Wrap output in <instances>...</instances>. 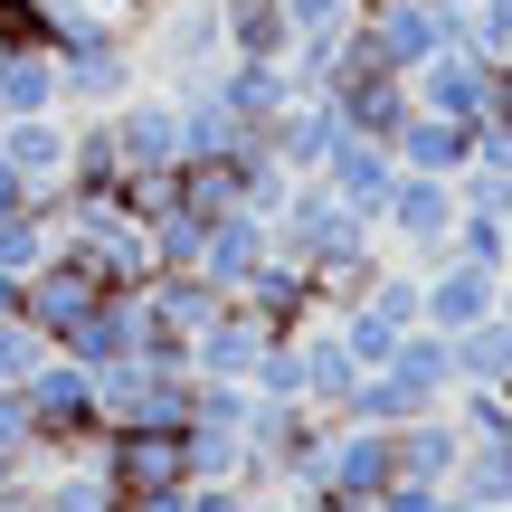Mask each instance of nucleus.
<instances>
[{
  "label": "nucleus",
  "instance_id": "obj_1",
  "mask_svg": "<svg viewBox=\"0 0 512 512\" xmlns=\"http://www.w3.org/2000/svg\"><path fill=\"white\" fill-rule=\"evenodd\" d=\"M190 361H105L95 370V427L105 437H181L190 427Z\"/></svg>",
  "mask_w": 512,
  "mask_h": 512
},
{
  "label": "nucleus",
  "instance_id": "obj_2",
  "mask_svg": "<svg viewBox=\"0 0 512 512\" xmlns=\"http://www.w3.org/2000/svg\"><path fill=\"white\" fill-rule=\"evenodd\" d=\"M57 76H67L76 114H114L133 86H143V38H133V19H95L76 48H57Z\"/></svg>",
  "mask_w": 512,
  "mask_h": 512
},
{
  "label": "nucleus",
  "instance_id": "obj_3",
  "mask_svg": "<svg viewBox=\"0 0 512 512\" xmlns=\"http://www.w3.org/2000/svg\"><path fill=\"white\" fill-rule=\"evenodd\" d=\"M29 418H38V456H76L86 437H105L95 427V370L48 351V370L29 380Z\"/></svg>",
  "mask_w": 512,
  "mask_h": 512
},
{
  "label": "nucleus",
  "instance_id": "obj_4",
  "mask_svg": "<svg viewBox=\"0 0 512 512\" xmlns=\"http://www.w3.org/2000/svg\"><path fill=\"white\" fill-rule=\"evenodd\" d=\"M29 503L38 512H124V494L105 475V437H86L76 456H38L29 465Z\"/></svg>",
  "mask_w": 512,
  "mask_h": 512
},
{
  "label": "nucleus",
  "instance_id": "obj_5",
  "mask_svg": "<svg viewBox=\"0 0 512 512\" xmlns=\"http://www.w3.org/2000/svg\"><path fill=\"white\" fill-rule=\"evenodd\" d=\"M219 57H228L219 0H162V10H152V67L162 76H209Z\"/></svg>",
  "mask_w": 512,
  "mask_h": 512
},
{
  "label": "nucleus",
  "instance_id": "obj_6",
  "mask_svg": "<svg viewBox=\"0 0 512 512\" xmlns=\"http://www.w3.org/2000/svg\"><path fill=\"white\" fill-rule=\"evenodd\" d=\"M275 323H256V313L228 294L219 313H209L200 332H190V380H256V361H266Z\"/></svg>",
  "mask_w": 512,
  "mask_h": 512
},
{
  "label": "nucleus",
  "instance_id": "obj_7",
  "mask_svg": "<svg viewBox=\"0 0 512 512\" xmlns=\"http://www.w3.org/2000/svg\"><path fill=\"white\" fill-rule=\"evenodd\" d=\"M0 162L19 171V181L38 190V209L67 190V162H76V124L67 114H19V124H0Z\"/></svg>",
  "mask_w": 512,
  "mask_h": 512
},
{
  "label": "nucleus",
  "instance_id": "obj_8",
  "mask_svg": "<svg viewBox=\"0 0 512 512\" xmlns=\"http://www.w3.org/2000/svg\"><path fill=\"white\" fill-rule=\"evenodd\" d=\"M105 475L124 503H162L190 484V456H181V437H105Z\"/></svg>",
  "mask_w": 512,
  "mask_h": 512
},
{
  "label": "nucleus",
  "instance_id": "obj_9",
  "mask_svg": "<svg viewBox=\"0 0 512 512\" xmlns=\"http://www.w3.org/2000/svg\"><path fill=\"white\" fill-rule=\"evenodd\" d=\"M266 152L294 171V181H313V171L342 152V114H332V95H294V105L266 124Z\"/></svg>",
  "mask_w": 512,
  "mask_h": 512
},
{
  "label": "nucleus",
  "instance_id": "obj_10",
  "mask_svg": "<svg viewBox=\"0 0 512 512\" xmlns=\"http://www.w3.org/2000/svg\"><path fill=\"white\" fill-rule=\"evenodd\" d=\"M95 304H105V285H95V275L76 266V256H48V266L29 275V294H19V313H29V323L48 332V342H67V332L86 323Z\"/></svg>",
  "mask_w": 512,
  "mask_h": 512
},
{
  "label": "nucleus",
  "instance_id": "obj_11",
  "mask_svg": "<svg viewBox=\"0 0 512 512\" xmlns=\"http://www.w3.org/2000/svg\"><path fill=\"white\" fill-rule=\"evenodd\" d=\"M332 200L361 209V219H389V200H399V162H389V143H361V133H342V152L323 162Z\"/></svg>",
  "mask_w": 512,
  "mask_h": 512
},
{
  "label": "nucleus",
  "instance_id": "obj_12",
  "mask_svg": "<svg viewBox=\"0 0 512 512\" xmlns=\"http://www.w3.org/2000/svg\"><path fill=\"white\" fill-rule=\"evenodd\" d=\"M275 256V219H247V209H219V219H209V238H200V275L219 294H238L256 266H266Z\"/></svg>",
  "mask_w": 512,
  "mask_h": 512
},
{
  "label": "nucleus",
  "instance_id": "obj_13",
  "mask_svg": "<svg viewBox=\"0 0 512 512\" xmlns=\"http://www.w3.org/2000/svg\"><path fill=\"white\" fill-rule=\"evenodd\" d=\"M294 389H304V408H323V418H342V399L361 389V361H351L342 332H294Z\"/></svg>",
  "mask_w": 512,
  "mask_h": 512
},
{
  "label": "nucleus",
  "instance_id": "obj_14",
  "mask_svg": "<svg viewBox=\"0 0 512 512\" xmlns=\"http://www.w3.org/2000/svg\"><path fill=\"white\" fill-rule=\"evenodd\" d=\"M238 304L256 313V323H275V332H304V323H313V304H323V285H313L294 256H266V266L238 285Z\"/></svg>",
  "mask_w": 512,
  "mask_h": 512
},
{
  "label": "nucleus",
  "instance_id": "obj_15",
  "mask_svg": "<svg viewBox=\"0 0 512 512\" xmlns=\"http://www.w3.org/2000/svg\"><path fill=\"white\" fill-rule=\"evenodd\" d=\"M389 446H399V475H408V484H456V465H465V437H456V418H446V408L389 427Z\"/></svg>",
  "mask_w": 512,
  "mask_h": 512
},
{
  "label": "nucleus",
  "instance_id": "obj_16",
  "mask_svg": "<svg viewBox=\"0 0 512 512\" xmlns=\"http://www.w3.org/2000/svg\"><path fill=\"white\" fill-rule=\"evenodd\" d=\"M389 228H399V238H418V247H437L446 228H456V190H446V181H427V171H399Z\"/></svg>",
  "mask_w": 512,
  "mask_h": 512
},
{
  "label": "nucleus",
  "instance_id": "obj_17",
  "mask_svg": "<svg viewBox=\"0 0 512 512\" xmlns=\"http://www.w3.org/2000/svg\"><path fill=\"white\" fill-rule=\"evenodd\" d=\"M484 313H494V275L484 266H446L427 285V332H475Z\"/></svg>",
  "mask_w": 512,
  "mask_h": 512
},
{
  "label": "nucleus",
  "instance_id": "obj_18",
  "mask_svg": "<svg viewBox=\"0 0 512 512\" xmlns=\"http://www.w3.org/2000/svg\"><path fill=\"white\" fill-rule=\"evenodd\" d=\"M143 294H152V313H162V323H171V332H181V342H190V332H200V323H209V313H219V304H228V294H219V285H209V275H200V266H162V275H152V285H143Z\"/></svg>",
  "mask_w": 512,
  "mask_h": 512
},
{
  "label": "nucleus",
  "instance_id": "obj_19",
  "mask_svg": "<svg viewBox=\"0 0 512 512\" xmlns=\"http://www.w3.org/2000/svg\"><path fill=\"white\" fill-rule=\"evenodd\" d=\"M418 95H427V114L465 124V114L484 105V67H475V57H456V48H437V57L418 67Z\"/></svg>",
  "mask_w": 512,
  "mask_h": 512
},
{
  "label": "nucleus",
  "instance_id": "obj_20",
  "mask_svg": "<svg viewBox=\"0 0 512 512\" xmlns=\"http://www.w3.org/2000/svg\"><path fill=\"white\" fill-rule=\"evenodd\" d=\"M219 29H228V57H285L294 48L285 0H219Z\"/></svg>",
  "mask_w": 512,
  "mask_h": 512
},
{
  "label": "nucleus",
  "instance_id": "obj_21",
  "mask_svg": "<svg viewBox=\"0 0 512 512\" xmlns=\"http://www.w3.org/2000/svg\"><path fill=\"white\" fill-rule=\"evenodd\" d=\"M446 342H456V389H503L512 380V332L494 313H484L475 332H446Z\"/></svg>",
  "mask_w": 512,
  "mask_h": 512
},
{
  "label": "nucleus",
  "instance_id": "obj_22",
  "mask_svg": "<svg viewBox=\"0 0 512 512\" xmlns=\"http://www.w3.org/2000/svg\"><path fill=\"white\" fill-rule=\"evenodd\" d=\"M389 152H408V171L446 181V171H465V124H446V114H418V124H399V143H389Z\"/></svg>",
  "mask_w": 512,
  "mask_h": 512
},
{
  "label": "nucleus",
  "instance_id": "obj_23",
  "mask_svg": "<svg viewBox=\"0 0 512 512\" xmlns=\"http://www.w3.org/2000/svg\"><path fill=\"white\" fill-rule=\"evenodd\" d=\"M57 256V219L48 209H10V219H0V266L10 275H38Z\"/></svg>",
  "mask_w": 512,
  "mask_h": 512
},
{
  "label": "nucleus",
  "instance_id": "obj_24",
  "mask_svg": "<svg viewBox=\"0 0 512 512\" xmlns=\"http://www.w3.org/2000/svg\"><path fill=\"white\" fill-rule=\"evenodd\" d=\"M48 351H57V342L29 323V313H0V389H29L38 370H48Z\"/></svg>",
  "mask_w": 512,
  "mask_h": 512
},
{
  "label": "nucleus",
  "instance_id": "obj_25",
  "mask_svg": "<svg viewBox=\"0 0 512 512\" xmlns=\"http://www.w3.org/2000/svg\"><path fill=\"white\" fill-rule=\"evenodd\" d=\"M456 266H503V219H456Z\"/></svg>",
  "mask_w": 512,
  "mask_h": 512
},
{
  "label": "nucleus",
  "instance_id": "obj_26",
  "mask_svg": "<svg viewBox=\"0 0 512 512\" xmlns=\"http://www.w3.org/2000/svg\"><path fill=\"white\" fill-rule=\"evenodd\" d=\"M0 446L38 465V418H29V389H0Z\"/></svg>",
  "mask_w": 512,
  "mask_h": 512
},
{
  "label": "nucleus",
  "instance_id": "obj_27",
  "mask_svg": "<svg viewBox=\"0 0 512 512\" xmlns=\"http://www.w3.org/2000/svg\"><path fill=\"white\" fill-rule=\"evenodd\" d=\"M181 512H256L247 484H181Z\"/></svg>",
  "mask_w": 512,
  "mask_h": 512
},
{
  "label": "nucleus",
  "instance_id": "obj_28",
  "mask_svg": "<svg viewBox=\"0 0 512 512\" xmlns=\"http://www.w3.org/2000/svg\"><path fill=\"white\" fill-rule=\"evenodd\" d=\"M380 512H446V484H380Z\"/></svg>",
  "mask_w": 512,
  "mask_h": 512
},
{
  "label": "nucleus",
  "instance_id": "obj_29",
  "mask_svg": "<svg viewBox=\"0 0 512 512\" xmlns=\"http://www.w3.org/2000/svg\"><path fill=\"white\" fill-rule=\"evenodd\" d=\"M351 0H285V29H342Z\"/></svg>",
  "mask_w": 512,
  "mask_h": 512
},
{
  "label": "nucleus",
  "instance_id": "obj_30",
  "mask_svg": "<svg viewBox=\"0 0 512 512\" xmlns=\"http://www.w3.org/2000/svg\"><path fill=\"white\" fill-rule=\"evenodd\" d=\"M10 209H38V190H29V181H19V171H10V162H0V219H10Z\"/></svg>",
  "mask_w": 512,
  "mask_h": 512
},
{
  "label": "nucleus",
  "instance_id": "obj_31",
  "mask_svg": "<svg viewBox=\"0 0 512 512\" xmlns=\"http://www.w3.org/2000/svg\"><path fill=\"white\" fill-rule=\"evenodd\" d=\"M19 484H29V456H10V446H0V494H19Z\"/></svg>",
  "mask_w": 512,
  "mask_h": 512
},
{
  "label": "nucleus",
  "instance_id": "obj_32",
  "mask_svg": "<svg viewBox=\"0 0 512 512\" xmlns=\"http://www.w3.org/2000/svg\"><path fill=\"white\" fill-rule=\"evenodd\" d=\"M95 10H114V19H152L162 0H95Z\"/></svg>",
  "mask_w": 512,
  "mask_h": 512
},
{
  "label": "nucleus",
  "instance_id": "obj_33",
  "mask_svg": "<svg viewBox=\"0 0 512 512\" xmlns=\"http://www.w3.org/2000/svg\"><path fill=\"white\" fill-rule=\"evenodd\" d=\"M19 294H29V275H10V266H0V313H19Z\"/></svg>",
  "mask_w": 512,
  "mask_h": 512
},
{
  "label": "nucleus",
  "instance_id": "obj_34",
  "mask_svg": "<svg viewBox=\"0 0 512 512\" xmlns=\"http://www.w3.org/2000/svg\"><path fill=\"white\" fill-rule=\"evenodd\" d=\"M494 323H503V332H512V285H503V313H494Z\"/></svg>",
  "mask_w": 512,
  "mask_h": 512
}]
</instances>
